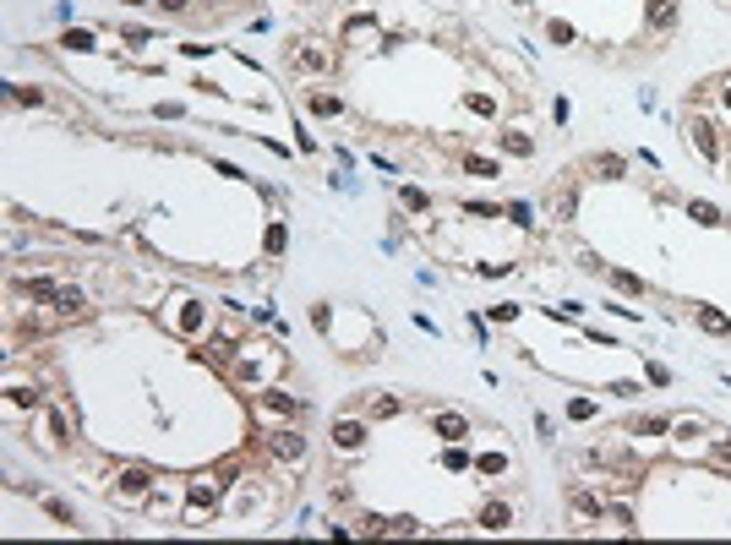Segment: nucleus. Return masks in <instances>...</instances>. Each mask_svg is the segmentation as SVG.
<instances>
[{"label": "nucleus", "instance_id": "1", "mask_svg": "<svg viewBox=\"0 0 731 545\" xmlns=\"http://www.w3.org/2000/svg\"><path fill=\"white\" fill-rule=\"evenodd\" d=\"M688 131H693V148H699V153L710 158V164H721V137H715V126H710V120H699V115H693V120H688Z\"/></svg>", "mask_w": 731, "mask_h": 545}, {"label": "nucleus", "instance_id": "2", "mask_svg": "<svg viewBox=\"0 0 731 545\" xmlns=\"http://www.w3.org/2000/svg\"><path fill=\"white\" fill-rule=\"evenodd\" d=\"M361 442H366V431L355 425V420H339V425H333V447H361Z\"/></svg>", "mask_w": 731, "mask_h": 545}, {"label": "nucleus", "instance_id": "3", "mask_svg": "<svg viewBox=\"0 0 731 545\" xmlns=\"http://www.w3.org/2000/svg\"><path fill=\"white\" fill-rule=\"evenodd\" d=\"M147 485H153L147 469H120V491H126V496H137V491H147Z\"/></svg>", "mask_w": 731, "mask_h": 545}, {"label": "nucleus", "instance_id": "4", "mask_svg": "<svg viewBox=\"0 0 731 545\" xmlns=\"http://www.w3.org/2000/svg\"><path fill=\"white\" fill-rule=\"evenodd\" d=\"M279 458H306V442H300V431H279Z\"/></svg>", "mask_w": 731, "mask_h": 545}, {"label": "nucleus", "instance_id": "5", "mask_svg": "<svg viewBox=\"0 0 731 545\" xmlns=\"http://www.w3.org/2000/svg\"><path fill=\"white\" fill-rule=\"evenodd\" d=\"M677 22V0H650V27H671Z\"/></svg>", "mask_w": 731, "mask_h": 545}, {"label": "nucleus", "instance_id": "6", "mask_svg": "<svg viewBox=\"0 0 731 545\" xmlns=\"http://www.w3.org/2000/svg\"><path fill=\"white\" fill-rule=\"evenodd\" d=\"M432 425H437V431H442V436H447V442H458V436H469V425H464L458 414H437Z\"/></svg>", "mask_w": 731, "mask_h": 545}, {"label": "nucleus", "instance_id": "7", "mask_svg": "<svg viewBox=\"0 0 731 545\" xmlns=\"http://www.w3.org/2000/svg\"><path fill=\"white\" fill-rule=\"evenodd\" d=\"M699 327H704V333H731V322L715 311V306H699Z\"/></svg>", "mask_w": 731, "mask_h": 545}, {"label": "nucleus", "instance_id": "8", "mask_svg": "<svg viewBox=\"0 0 731 545\" xmlns=\"http://www.w3.org/2000/svg\"><path fill=\"white\" fill-rule=\"evenodd\" d=\"M55 306H61L66 316H82V306H87V300H82L76 289H55Z\"/></svg>", "mask_w": 731, "mask_h": 545}, {"label": "nucleus", "instance_id": "9", "mask_svg": "<svg viewBox=\"0 0 731 545\" xmlns=\"http://www.w3.org/2000/svg\"><path fill=\"white\" fill-rule=\"evenodd\" d=\"M502 153H513V158H529L535 148H529V137H513V131H502Z\"/></svg>", "mask_w": 731, "mask_h": 545}, {"label": "nucleus", "instance_id": "10", "mask_svg": "<svg viewBox=\"0 0 731 545\" xmlns=\"http://www.w3.org/2000/svg\"><path fill=\"white\" fill-rule=\"evenodd\" d=\"M688 213L699 219V224H721V208L715 202H688Z\"/></svg>", "mask_w": 731, "mask_h": 545}, {"label": "nucleus", "instance_id": "11", "mask_svg": "<svg viewBox=\"0 0 731 545\" xmlns=\"http://www.w3.org/2000/svg\"><path fill=\"white\" fill-rule=\"evenodd\" d=\"M595 175L617 180V175H622V158H617V153H600V158H595Z\"/></svg>", "mask_w": 731, "mask_h": 545}, {"label": "nucleus", "instance_id": "12", "mask_svg": "<svg viewBox=\"0 0 731 545\" xmlns=\"http://www.w3.org/2000/svg\"><path fill=\"white\" fill-rule=\"evenodd\" d=\"M611 284H617V289H622V295H644V284H639V278H633V273H611Z\"/></svg>", "mask_w": 731, "mask_h": 545}, {"label": "nucleus", "instance_id": "13", "mask_svg": "<svg viewBox=\"0 0 731 545\" xmlns=\"http://www.w3.org/2000/svg\"><path fill=\"white\" fill-rule=\"evenodd\" d=\"M486 529H508V507H502V502L486 507Z\"/></svg>", "mask_w": 731, "mask_h": 545}, {"label": "nucleus", "instance_id": "14", "mask_svg": "<svg viewBox=\"0 0 731 545\" xmlns=\"http://www.w3.org/2000/svg\"><path fill=\"white\" fill-rule=\"evenodd\" d=\"M311 109H317V115H339L344 104H339V98H328V93H317V98H311Z\"/></svg>", "mask_w": 731, "mask_h": 545}, {"label": "nucleus", "instance_id": "15", "mask_svg": "<svg viewBox=\"0 0 731 545\" xmlns=\"http://www.w3.org/2000/svg\"><path fill=\"white\" fill-rule=\"evenodd\" d=\"M191 496H197V502H213V496H219V485H213V480H197V485H191Z\"/></svg>", "mask_w": 731, "mask_h": 545}, {"label": "nucleus", "instance_id": "16", "mask_svg": "<svg viewBox=\"0 0 731 545\" xmlns=\"http://www.w3.org/2000/svg\"><path fill=\"white\" fill-rule=\"evenodd\" d=\"M404 208H410V213H421V208H426V191H415V186H410V191H404Z\"/></svg>", "mask_w": 731, "mask_h": 545}, {"label": "nucleus", "instance_id": "17", "mask_svg": "<svg viewBox=\"0 0 731 545\" xmlns=\"http://www.w3.org/2000/svg\"><path fill=\"white\" fill-rule=\"evenodd\" d=\"M158 5H164V11H186L191 0H158Z\"/></svg>", "mask_w": 731, "mask_h": 545}, {"label": "nucleus", "instance_id": "18", "mask_svg": "<svg viewBox=\"0 0 731 545\" xmlns=\"http://www.w3.org/2000/svg\"><path fill=\"white\" fill-rule=\"evenodd\" d=\"M126 5H142V0H126Z\"/></svg>", "mask_w": 731, "mask_h": 545}, {"label": "nucleus", "instance_id": "19", "mask_svg": "<svg viewBox=\"0 0 731 545\" xmlns=\"http://www.w3.org/2000/svg\"><path fill=\"white\" fill-rule=\"evenodd\" d=\"M518 5H524V0H518Z\"/></svg>", "mask_w": 731, "mask_h": 545}]
</instances>
